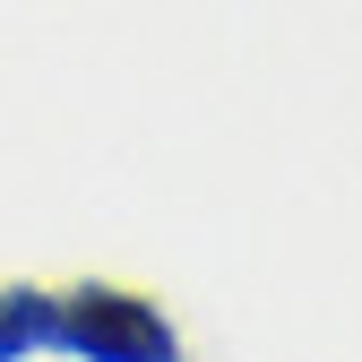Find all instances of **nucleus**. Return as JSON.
I'll return each mask as SVG.
<instances>
[{
    "mask_svg": "<svg viewBox=\"0 0 362 362\" xmlns=\"http://www.w3.org/2000/svg\"><path fill=\"white\" fill-rule=\"evenodd\" d=\"M61 345L86 362H173V328L156 320V302L121 293V285L61 293Z\"/></svg>",
    "mask_w": 362,
    "mask_h": 362,
    "instance_id": "1",
    "label": "nucleus"
},
{
    "mask_svg": "<svg viewBox=\"0 0 362 362\" xmlns=\"http://www.w3.org/2000/svg\"><path fill=\"white\" fill-rule=\"evenodd\" d=\"M35 345H61V302L35 293V285H9L0 293V362H18Z\"/></svg>",
    "mask_w": 362,
    "mask_h": 362,
    "instance_id": "2",
    "label": "nucleus"
}]
</instances>
